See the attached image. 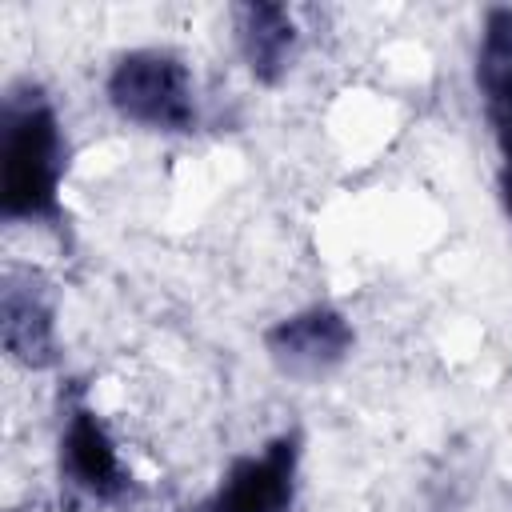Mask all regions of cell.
I'll return each mask as SVG.
<instances>
[{
	"instance_id": "cell-1",
	"label": "cell",
	"mask_w": 512,
	"mask_h": 512,
	"mask_svg": "<svg viewBox=\"0 0 512 512\" xmlns=\"http://www.w3.org/2000/svg\"><path fill=\"white\" fill-rule=\"evenodd\" d=\"M60 176V140L44 108H24L8 116L4 132V212L36 216L52 204Z\"/></svg>"
},
{
	"instance_id": "cell-2",
	"label": "cell",
	"mask_w": 512,
	"mask_h": 512,
	"mask_svg": "<svg viewBox=\"0 0 512 512\" xmlns=\"http://www.w3.org/2000/svg\"><path fill=\"white\" fill-rule=\"evenodd\" d=\"M112 100L120 104L124 116L160 128H176L192 112L184 68L160 52L128 56L112 76Z\"/></svg>"
},
{
	"instance_id": "cell-3",
	"label": "cell",
	"mask_w": 512,
	"mask_h": 512,
	"mask_svg": "<svg viewBox=\"0 0 512 512\" xmlns=\"http://www.w3.org/2000/svg\"><path fill=\"white\" fill-rule=\"evenodd\" d=\"M288 476H292V464L284 452H268L260 460L240 464L220 496V512H284L292 492Z\"/></svg>"
},
{
	"instance_id": "cell-4",
	"label": "cell",
	"mask_w": 512,
	"mask_h": 512,
	"mask_svg": "<svg viewBox=\"0 0 512 512\" xmlns=\"http://www.w3.org/2000/svg\"><path fill=\"white\" fill-rule=\"evenodd\" d=\"M480 84L496 124L512 136V12H496L480 48Z\"/></svg>"
},
{
	"instance_id": "cell-5",
	"label": "cell",
	"mask_w": 512,
	"mask_h": 512,
	"mask_svg": "<svg viewBox=\"0 0 512 512\" xmlns=\"http://www.w3.org/2000/svg\"><path fill=\"white\" fill-rule=\"evenodd\" d=\"M64 444H68L64 448L68 452V468L76 472L80 484H88L92 492H108L116 484V472H120L116 468V452H112V444H108V436L100 432L96 420H88V416L72 420Z\"/></svg>"
},
{
	"instance_id": "cell-6",
	"label": "cell",
	"mask_w": 512,
	"mask_h": 512,
	"mask_svg": "<svg viewBox=\"0 0 512 512\" xmlns=\"http://www.w3.org/2000/svg\"><path fill=\"white\" fill-rule=\"evenodd\" d=\"M284 340H288V352H292V356H300V360H320V356H332V352L340 348L344 332H340V324H336L332 316H308V320L292 324V328L284 332Z\"/></svg>"
},
{
	"instance_id": "cell-7",
	"label": "cell",
	"mask_w": 512,
	"mask_h": 512,
	"mask_svg": "<svg viewBox=\"0 0 512 512\" xmlns=\"http://www.w3.org/2000/svg\"><path fill=\"white\" fill-rule=\"evenodd\" d=\"M504 196H508V208H512V140H508V164H504Z\"/></svg>"
}]
</instances>
